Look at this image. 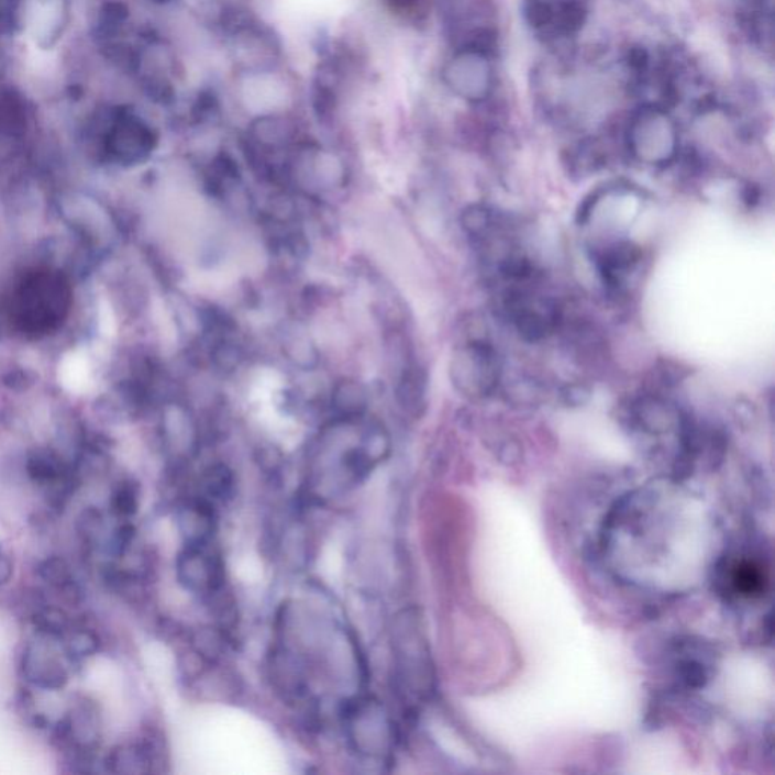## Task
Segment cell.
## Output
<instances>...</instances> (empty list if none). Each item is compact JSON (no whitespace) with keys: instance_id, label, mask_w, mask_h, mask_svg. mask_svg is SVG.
Segmentation results:
<instances>
[{"instance_id":"obj_1","label":"cell","mask_w":775,"mask_h":775,"mask_svg":"<svg viewBox=\"0 0 775 775\" xmlns=\"http://www.w3.org/2000/svg\"><path fill=\"white\" fill-rule=\"evenodd\" d=\"M71 287L62 272H26L8 297V320L27 339H42L62 326L70 312Z\"/></svg>"},{"instance_id":"obj_2","label":"cell","mask_w":775,"mask_h":775,"mask_svg":"<svg viewBox=\"0 0 775 775\" xmlns=\"http://www.w3.org/2000/svg\"><path fill=\"white\" fill-rule=\"evenodd\" d=\"M625 143L630 154L645 166H668L680 148L676 120L664 107L646 103L630 118Z\"/></svg>"},{"instance_id":"obj_3","label":"cell","mask_w":775,"mask_h":775,"mask_svg":"<svg viewBox=\"0 0 775 775\" xmlns=\"http://www.w3.org/2000/svg\"><path fill=\"white\" fill-rule=\"evenodd\" d=\"M445 88L457 99L477 106L491 96L496 86V68L488 47L462 43L441 68Z\"/></svg>"},{"instance_id":"obj_4","label":"cell","mask_w":775,"mask_h":775,"mask_svg":"<svg viewBox=\"0 0 775 775\" xmlns=\"http://www.w3.org/2000/svg\"><path fill=\"white\" fill-rule=\"evenodd\" d=\"M450 377L461 395L485 399L494 395L501 381V364L488 341L473 340L453 355Z\"/></svg>"},{"instance_id":"obj_5","label":"cell","mask_w":775,"mask_h":775,"mask_svg":"<svg viewBox=\"0 0 775 775\" xmlns=\"http://www.w3.org/2000/svg\"><path fill=\"white\" fill-rule=\"evenodd\" d=\"M232 22V20H231ZM229 52L236 75L280 67L283 47L270 27L258 20L240 18L228 27Z\"/></svg>"},{"instance_id":"obj_6","label":"cell","mask_w":775,"mask_h":775,"mask_svg":"<svg viewBox=\"0 0 775 775\" xmlns=\"http://www.w3.org/2000/svg\"><path fill=\"white\" fill-rule=\"evenodd\" d=\"M586 13V0H524L525 19L542 38L560 40L576 34Z\"/></svg>"},{"instance_id":"obj_7","label":"cell","mask_w":775,"mask_h":775,"mask_svg":"<svg viewBox=\"0 0 775 775\" xmlns=\"http://www.w3.org/2000/svg\"><path fill=\"white\" fill-rule=\"evenodd\" d=\"M155 146L154 130L135 114H120L108 131V154L122 164L142 163Z\"/></svg>"},{"instance_id":"obj_8","label":"cell","mask_w":775,"mask_h":775,"mask_svg":"<svg viewBox=\"0 0 775 775\" xmlns=\"http://www.w3.org/2000/svg\"><path fill=\"white\" fill-rule=\"evenodd\" d=\"M208 544H187L178 560L180 584L191 591H215L222 585L223 566Z\"/></svg>"},{"instance_id":"obj_9","label":"cell","mask_w":775,"mask_h":775,"mask_svg":"<svg viewBox=\"0 0 775 775\" xmlns=\"http://www.w3.org/2000/svg\"><path fill=\"white\" fill-rule=\"evenodd\" d=\"M20 669L27 684L51 693L63 690L70 682V673L46 644L26 645Z\"/></svg>"},{"instance_id":"obj_10","label":"cell","mask_w":775,"mask_h":775,"mask_svg":"<svg viewBox=\"0 0 775 775\" xmlns=\"http://www.w3.org/2000/svg\"><path fill=\"white\" fill-rule=\"evenodd\" d=\"M727 593L739 600H756L766 591L770 584L768 569L757 557L741 554L727 562Z\"/></svg>"},{"instance_id":"obj_11","label":"cell","mask_w":775,"mask_h":775,"mask_svg":"<svg viewBox=\"0 0 775 775\" xmlns=\"http://www.w3.org/2000/svg\"><path fill=\"white\" fill-rule=\"evenodd\" d=\"M633 416L636 423L652 435L669 433L680 429L684 413L673 403L658 395H645L634 403Z\"/></svg>"},{"instance_id":"obj_12","label":"cell","mask_w":775,"mask_h":775,"mask_svg":"<svg viewBox=\"0 0 775 775\" xmlns=\"http://www.w3.org/2000/svg\"><path fill=\"white\" fill-rule=\"evenodd\" d=\"M641 258L640 247L630 241H618L598 255V270L609 287L621 288L622 280L641 263Z\"/></svg>"},{"instance_id":"obj_13","label":"cell","mask_w":775,"mask_h":775,"mask_svg":"<svg viewBox=\"0 0 775 775\" xmlns=\"http://www.w3.org/2000/svg\"><path fill=\"white\" fill-rule=\"evenodd\" d=\"M252 139L264 147H284L296 135L295 119L288 111L256 115L251 122Z\"/></svg>"},{"instance_id":"obj_14","label":"cell","mask_w":775,"mask_h":775,"mask_svg":"<svg viewBox=\"0 0 775 775\" xmlns=\"http://www.w3.org/2000/svg\"><path fill=\"white\" fill-rule=\"evenodd\" d=\"M70 19V0H43L35 11L34 31L40 42H58Z\"/></svg>"},{"instance_id":"obj_15","label":"cell","mask_w":775,"mask_h":775,"mask_svg":"<svg viewBox=\"0 0 775 775\" xmlns=\"http://www.w3.org/2000/svg\"><path fill=\"white\" fill-rule=\"evenodd\" d=\"M369 396L361 381L345 379L339 381L332 391V408L344 421L363 417L368 408Z\"/></svg>"},{"instance_id":"obj_16","label":"cell","mask_w":775,"mask_h":775,"mask_svg":"<svg viewBox=\"0 0 775 775\" xmlns=\"http://www.w3.org/2000/svg\"><path fill=\"white\" fill-rule=\"evenodd\" d=\"M26 472L34 484L46 489L55 485L56 481L63 480L75 469L54 453L35 452L27 460Z\"/></svg>"},{"instance_id":"obj_17","label":"cell","mask_w":775,"mask_h":775,"mask_svg":"<svg viewBox=\"0 0 775 775\" xmlns=\"http://www.w3.org/2000/svg\"><path fill=\"white\" fill-rule=\"evenodd\" d=\"M66 638V657L71 665H80L86 658L96 656L103 646L100 634L84 621L76 622Z\"/></svg>"},{"instance_id":"obj_18","label":"cell","mask_w":775,"mask_h":775,"mask_svg":"<svg viewBox=\"0 0 775 775\" xmlns=\"http://www.w3.org/2000/svg\"><path fill=\"white\" fill-rule=\"evenodd\" d=\"M31 622L35 632L46 640H63L74 628V620L66 610L54 605H46L35 610L31 616Z\"/></svg>"},{"instance_id":"obj_19","label":"cell","mask_w":775,"mask_h":775,"mask_svg":"<svg viewBox=\"0 0 775 775\" xmlns=\"http://www.w3.org/2000/svg\"><path fill=\"white\" fill-rule=\"evenodd\" d=\"M140 487L134 480L119 481L118 487L112 489L110 499V511L118 520L130 521L136 516L140 508Z\"/></svg>"},{"instance_id":"obj_20","label":"cell","mask_w":775,"mask_h":775,"mask_svg":"<svg viewBox=\"0 0 775 775\" xmlns=\"http://www.w3.org/2000/svg\"><path fill=\"white\" fill-rule=\"evenodd\" d=\"M106 532V513L98 506H87L76 518V533L88 549H95Z\"/></svg>"},{"instance_id":"obj_21","label":"cell","mask_w":775,"mask_h":775,"mask_svg":"<svg viewBox=\"0 0 775 775\" xmlns=\"http://www.w3.org/2000/svg\"><path fill=\"white\" fill-rule=\"evenodd\" d=\"M38 577L44 584L49 585L55 593L62 591L66 586L75 582V573L71 565L63 556L54 554L46 557L37 565Z\"/></svg>"},{"instance_id":"obj_22","label":"cell","mask_w":775,"mask_h":775,"mask_svg":"<svg viewBox=\"0 0 775 775\" xmlns=\"http://www.w3.org/2000/svg\"><path fill=\"white\" fill-rule=\"evenodd\" d=\"M461 224L464 231L474 239H485L497 226L496 215L484 204H472L462 212Z\"/></svg>"},{"instance_id":"obj_23","label":"cell","mask_w":775,"mask_h":775,"mask_svg":"<svg viewBox=\"0 0 775 775\" xmlns=\"http://www.w3.org/2000/svg\"><path fill=\"white\" fill-rule=\"evenodd\" d=\"M562 399L566 401L568 405H584L586 401L589 400V396H591V391H589L588 387H585V385L582 384H573V385H566L564 389H562Z\"/></svg>"},{"instance_id":"obj_24","label":"cell","mask_w":775,"mask_h":775,"mask_svg":"<svg viewBox=\"0 0 775 775\" xmlns=\"http://www.w3.org/2000/svg\"><path fill=\"white\" fill-rule=\"evenodd\" d=\"M381 2L392 13L407 15L416 13L423 5L424 0H381Z\"/></svg>"},{"instance_id":"obj_25","label":"cell","mask_w":775,"mask_h":775,"mask_svg":"<svg viewBox=\"0 0 775 775\" xmlns=\"http://www.w3.org/2000/svg\"><path fill=\"white\" fill-rule=\"evenodd\" d=\"M14 574V564L11 557L8 556L5 550L0 547V586L10 584Z\"/></svg>"},{"instance_id":"obj_26","label":"cell","mask_w":775,"mask_h":775,"mask_svg":"<svg viewBox=\"0 0 775 775\" xmlns=\"http://www.w3.org/2000/svg\"><path fill=\"white\" fill-rule=\"evenodd\" d=\"M3 0H0V11H2Z\"/></svg>"}]
</instances>
